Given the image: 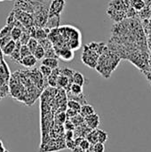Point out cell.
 <instances>
[{"label": "cell", "instance_id": "cell-31", "mask_svg": "<svg viewBox=\"0 0 151 152\" xmlns=\"http://www.w3.org/2000/svg\"><path fill=\"white\" fill-rule=\"evenodd\" d=\"M12 40V37L11 36H6V37H0V48L1 50Z\"/></svg>", "mask_w": 151, "mask_h": 152}, {"label": "cell", "instance_id": "cell-33", "mask_svg": "<svg viewBox=\"0 0 151 152\" xmlns=\"http://www.w3.org/2000/svg\"><path fill=\"white\" fill-rule=\"evenodd\" d=\"M63 125H64V129L66 131H74V129H75V126L72 124V122L69 118H67V120L65 121V123Z\"/></svg>", "mask_w": 151, "mask_h": 152}, {"label": "cell", "instance_id": "cell-35", "mask_svg": "<svg viewBox=\"0 0 151 152\" xmlns=\"http://www.w3.org/2000/svg\"><path fill=\"white\" fill-rule=\"evenodd\" d=\"M72 151V152H85V151H83L80 147H78V146H76L74 149H72L71 150Z\"/></svg>", "mask_w": 151, "mask_h": 152}, {"label": "cell", "instance_id": "cell-14", "mask_svg": "<svg viewBox=\"0 0 151 152\" xmlns=\"http://www.w3.org/2000/svg\"><path fill=\"white\" fill-rule=\"evenodd\" d=\"M21 44L19 41H16V45H15V49L13 50V52L12 53V54L10 55V58L16 61V62H20V49Z\"/></svg>", "mask_w": 151, "mask_h": 152}, {"label": "cell", "instance_id": "cell-30", "mask_svg": "<svg viewBox=\"0 0 151 152\" xmlns=\"http://www.w3.org/2000/svg\"><path fill=\"white\" fill-rule=\"evenodd\" d=\"M78 147H80L83 151H86L91 147V144H90V142L85 138H83L82 141L80 142V143L78 144Z\"/></svg>", "mask_w": 151, "mask_h": 152}, {"label": "cell", "instance_id": "cell-16", "mask_svg": "<svg viewBox=\"0 0 151 152\" xmlns=\"http://www.w3.org/2000/svg\"><path fill=\"white\" fill-rule=\"evenodd\" d=\"M98 129V128H97ZM97 129L91 130L85 136V139L90 142L91 145H93L98 142V134H97Z\"/></svg>", "mask_w": 151, "mask_h": 152}, {"label": "cell", "instance_id": "cell-28", "mask_svg": "<svg viewBox=\"0 0 151 152\" xmlns=\"http://www.w3.org/2000/svg\"><path fill=\"white\" fill-rule=\"evenodd\" d=\"M20 59L28 56V55H30L32 54L29 51V49L28 48V46L26 45H21L20 46Z\"/></svg>", "mask_w": 151, "mask_h": 152}, {"label": "cell", "instance_id": "cell-5", "mask_svg": "<svg viewBox=\"0 0 151 152\" xmlns=\"http://www.w3.org/2000/svg\"><path fill=\"white\" fill-rule=\"evenodd\" d=\"M58 55V58L61 59L63 61H70L74 59V51L69 47H61L58 50H55Z\"/></svg>", "mask_w": 151, "mask_h": 152}, {"label": "cell", "instance_id": "cell-27", "mask_svg": "<svg viewBox=\"0 0 151 152\" xmlns=\"http://www.w3.org/2000/svg\"><path fill=\"white\" fill-rule=\"evenodd\" d=\"M74 72H75V70H73V69H71L69 68H63L62 69H61V74L67 77L71 81H72V77H73Z\"/></svg>", "mask_w": 151, "mask_h": 152}, {"label": "cell", "instance_id": "cell-39", "mask_svg": "<svg viewBox=\"0 0 151 152\" xmlns=\"http://www.w3.org/2000/svg\"><path fill=\"white\" fill-rule=\"evenodd\" d=\"M49 1H53V0H49Z\"/></svg>", "mask_w": 151, "mask_h": 152}, {"label": "cell", "instance_id": "cell-9", "mask_svg": "<svg viewBox=\"0 0 151 152\" xmlns=\"http://www.w3.org/2000/svg\"><path fill=\"white\" fill-rule=\"evenodd\" d=\"M60 74H61V69L59 68L52 70L51 75L47 77L48 84L51 87H57V78H58Z\"/></svg>", "mask_w": 151, "mask_h": 152}, {"label": "cell", "instance_id": "cell-18", "mask_svg": "<svg viewBox=\"0 0 151 152\" xmlns=\"http://www.w3.org/2000/svg\"><path fill=\"white\" fill-rule=\"evenodd\" d=\"M32 54L36 59V61H42L44 57V49L40 45H38Z\"/></svg>", "mask_w": 151, "mask_h": 152}, {"label": "cell", "instance_id": "cell-15", "mask_svg": "<svg viewBox=\"0 0 151 152\" xmlns=\"http://www.w3.org/2000/svg\"><path fill=\"white\" fill-rule=\"evenodd\" d=\"M67 93L68 94H70L72 95H80V94H84V89H83V86L72 83L71 86H70V87H69V92H67Z\"/></svg>", "mask_w": 151, "mask_h": 152}, {"label": "cell", "instance_id": "cell-11", "mask_svg": "<svg viewBox=\"0 0 151 152\" xmlns=\"http://www.w3.org/2000/svg\"><path fill=\"white\" fill-rule=\"evenodd\" d=\"M93 113H95V111H94V108L92 105L86 103V104H83L81 106V110H80L79 114L83 118H85L87 116H90V115H92Z\"/></svg>", "mask_w": 151, "mask_h": 152}, {"label": "cell", "instance_id": "cell-3", "mask_svg": "<svg viewBox=\"0 0 151 152\" xmlns=\"http://www.w3.org/2000/svg\"><path fill=\"white\" fill-rule=\"evenodd\" d=\"M66 6V0H53L51 2L48 16L61 15Z\"/></svg>", "mask_w": 151, "mask_h": 152}, {"label": "cell", "instance_id": "cell-32", "mask_svg": "<svg viewBox=\"0 0 151 152\" xmlns=\"http://www.w3.org/2000/svg\"><path fill=\"white\" fill-rule=\"evenodd\" d=\"M93 152H104L105 151V146L103 143L97 142L93 145Z\"/></svg>", "mask_w": 151, "mask_h": 152}, {"label": "cell", "instance_id": "cell-7", "mask_svg": "<svg viewBox=\"0 0 151 152\" xmlns=\"http://www.w3.org/2000/svg\"><path fill=\"white\" fill-rule=\"evenodd\" d=\"M60 20H61V15H54V16H48L46 23H45V28L51 29L57 28L60 25Z\"/></svg>", "mask_w": 151, "mask_h": 152}, {"label": "cell", "instance_id": "cell-13", "mask_svg": "<svg viewBox=\"0 0 151 152\" xmlns=\"http://www.w3.org/2000/svg\"><path fill=\"white\" fill-rule=\"evenodd\" d=\"M130 6L133 7L136 12H140L145 8L146 3L144 0H130Z\"/></svg>", "mask_w": 151, "mask_h": 152}, {"label": "cell", "instance_id": "cell-17", "mask_svg": "<svg viewBox=\"0 0 151 152\" xmlns=\"http://www.w3.org/2000/svg\"><path fill=\"white\" fill-rule=\"evenodd\" d=\"M15 45H16V42L13 41L12 39L2 49V52L4 55L6 56H10L12 54V53L13 52V50L15 49Z\"/></svg>", "mask_w": 151, "mask_h": 152}, {"label": "cell", "instance_id": "cell-10", "mask_svg": "<svg viewBox=\"0 0 151 152\" xmlns=\"http://www.w3.org/2000/svg\"><path fill=\"white\" fill-rule=\"evenodd\" d=\"M42 65L47 66L52 69L59 68V61L56 58H44L42 60Z\"/></svg>", "mask_w": 151, "mask_h": 152}, {"label": "cell", "instance_id": "cell-22", "mask_svg": "<svg viewBox=\"0 0 151 152\" xmlns=\"http://www.w3.org/2000/svg\"><path fill=\"white\" fill-rule=\"evenodd\" d=\"M70 119V121L72 122V124L76 126H81L82 124L85 123V118H83L79 113L77 115H76L75 117L71 118H69Z\"/></svg>", "mask_w": 151, "mask_h": 152}, {"label": "cell", "instance_id": "cell-38", "mask_svg": "<svg viewBox=\"0 0 151 152\" xmlns=\"http://www.w3.org/2000/svg\"><path fill=\"white\" fill-rule=\"evenodd\" d=\"M0 1H4V0H0Z\"/></svg>", "mask_w": 151, "mask_h": 152}, {"label": "cell", "instance_id": "cell-36", "mask_svg": "<svg viewBox=\"0 0 151 152\" xmlns=\"http://www.w3.org/2000/svg\"><path fill=\"white\" fill-rule=\"evenodd\" d=\"M4 150H5V149L3 147V143H2V142L0 141V152H3Z\"/></svg>", "mask_w": 151, "mask_h": 152}, {"label": "cell", "instance_id": "cell-19", "mask_svg": "<svg viewBox=\"0 0 151 152\" xmlns=\"http://www.w3.org/2000/svg\"><path fill=\"white\" fill-rule=\"evenodd\" d=\"M81 106H82L81 103H79L78 102L74 101V100H69L68 102H67V107H68V109H71V110L77 111V113L80 112Z\"/></svg>", "mask_w": 151, "mask_h": 152}, {"label": "cell", "instance_id": "cell-25", "mask_svg": "<svg viewBox=\"0 0 151 152\" xmlns=\"http://www.w3.org/2000/svg\"><path fill=\"white\" fill-rule=\"evenodd\" d=\"M12 28H13L12 25H8V24H6L3 28L0 30V37H6V36H10Z\"/></svg>", "mask_w": 151, "mask_h": 152}, {"label": "cell", "instance_id": "cell-34", "mask_svg": "<svg viewBox=\"0 0 151 152\" xmlns=\"http://www.w3.org/2000/svg\"><path fill=\"white\" fill-rule=\"evenodd\" d=\"M65 113H66V116H67V118H73V117H75L76 115H77V114H78L77 111H75V110H71V109H68V110H66Z\"/></svg>", "mask_w": 151, "mask_h": 152}, {"label": "cell", "instance_id": "cell-6", "mask_svg": "<svg viewBox=\"0 0 151 152\" xmlns=\"http://www.w3.org/2000/svg\"><path fill=\"white\" fill-rule=\"evenodd\" d=\"M101 123V118L100 116L96 113H93L90 116H87L85 118V124L91 129H97L99 125Z\"/></svg>", "mask_w": 151, "mask_h": 152}, {"label": "cell", "instance_id": "cell-24", "mask_svg": "<svg viewBox=\"0 0 151 152\" xmlns=\"http://www.w3.org/2000/svg\"><path fill=\"white\" fill-rule=\"evenodd\" d=\"M52 70H53L52 69H50L49 67L44 66V65H41L40 68H39V72L43 76V77H45V78H47L51 75Z\"/></svg>", "mask_w": 151, "mask_h": 152}, {"label": "cell", "instance_id": "cell-23", "mask_svg": "<svg viewBox=\"0 0 151 152\" xmlns=\"http://www.w3.org/2000/svg\"><path fill=\"white\" fill-rule=\"evenodd\" d=\"M39 45V43H38V41L36 39V38H34V37H30L29 39H28V43H27V46H28V48L29 49V51H30V53H33V52L35 51V49L36 48V46Z\"/></svg>", "mask_w": 151, "mask_h": 152}, {"label": "cell", "instance_id": "cell-26", "mask_svg": "<svg viewBox=\"0 0 151 152\" xmlns=\"http://www.w3.org/2000/svg\"><path fill=\"white\" fill-rule=\"evenodd\" d=\"M44 58H56V59H59L58 55L56 53V51H55V49L53 47L49 48L47 50H44Z\"/></svg>", "mask_w": 151, "mask_h": 152}, {"label": "cell", "instance_id": "cell-12", "mask_svg": "<svg viewBox=\"0 0 151 152\" xmlns=\"http://www.w3.org/2000/svg\"><path fill=\"white\" fill-rule=\"evenodd\" d=\"M72 83L79 85L81 86H84L85 84V77H84V75L82 73L75 70V72L73 74V77H72Z\"/></svg>", "mask_w": 151, "mask_h": 152}, {"label": "cell", "instance_id": "cell-4", "mask_svg": "<svg viewBox=\"0 0 151 152\" xmlns=\"http://www.w3.org/2000/svg\"><path fill=\"white\" fill-rule=\"evenodd\" d=\"M15 18L16 20H18L23 27L29 28V27H31L32 23H33V19L31 17V15H29V13L23 12L22 10H18L16 11V12H14Z\"/></svg>", "mask_w": 151, "mask_h": 152}, {"label": "cell", "instance_id": "cell-37", "mask_svg": "<svg viewBox=\"0 0 151 152\" xmlns=\"http://www.w3.org/2000/svg\"><path fill=\"white\" fill-rule=\"evenodd\" d=\"M3 152H10V151H7V150H4Z\"/></svg>", "mask_w": 151, "mask_h": 152}, {"label": "cell", "instance_id": "cell-21", "mask_svg": "<svg viewBox=\"0 0 151 152\" xmlns=\"http://www.w3.org/2000/svg\"><path fill=\"white\" fill-rule=\"evenodd\" d=\"M97 134H98V142L100 143H105L108 139H109V134L107 132L101 130V129H97Z\"/></svg>", "mask_w": 151, "mask_h": 152}, {"label": "cell", "instance_id": "cell-1", "mask_svg": "<svg viewBox=\"0 0 151 152\" xmlns=\"http://www.w3.org/2000/svg\"><path fill=\"white\" fill-rule=\"evenodd\" d=\"M120 61L121 57L113 51L109 50V48H108L100 55L95 69L103 77L109 78L111 73L118 66Z\"/></svg>", "mask_w": 151, "mask_h": 152}, {"label": "cell", "instance_id": "cell-2", "mask_svg": "<svg viewBox=\"0 0 151 152\" xmlns=\"http://www.w3.org/2000/svg\"><path fill=\"white\" fill-rule=\"evenodd\" d=\"M99 57H100V55L96 52L91 50L87 45H84V51L82 53L81 60L85 65H86L87 67H89L91 69H95Z\"/></svg>", "mask_w": 151, "mask_h": 152}, {"label": "cell", "instance_id": "cell-8", "mask_svg": "<svg viewBox=\"0 0 151 152\" xmlns=\"http://www.w3.org/2000/svg\"><path fill=\"white\" fill-rule=\"evenodd\" d=\"M36 59L34 57L33 54H30V55H28L22 59H20V64H21L23 67L25 68H33L36 64Z\"/></svg>", "mask_w": 151, "mask_h": 152}, {"label": "cell", "instance_id": "cell-29", "mask_svg": "<svg viewBox=\"0 0 151 152\" xmlns=\"http://www.w3.org/2000/svg\"><path fill=\"white\" fill-rule=\"evenodd\" d=\"M30 38V36L28 35V33L25 30V31H22L21 35H20V37L19 39V42L21 44V45H27L28 39Z\"/></svg>", "mask_w": 151, "mask_h": 152}, {"label": "cell", "instance_id": "cell-20", "mask_svg": "<svg viewBox=\"0 0 151 152\" xmlns=\"http://www.w3.org/2000/svg\"><path fill=\"white\" fill-rule=\"evenodd\" d=\"M22 33V29L20 28H17V27H13L12 28V31H11V37L13 41H19L20 37V35Z\"/></svg>", "mask_w": 151, "mask_h": 152}]
</instances>
